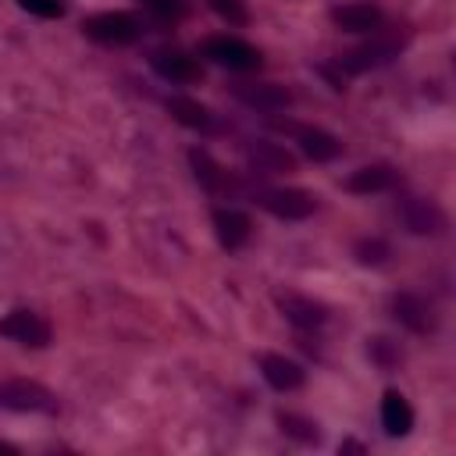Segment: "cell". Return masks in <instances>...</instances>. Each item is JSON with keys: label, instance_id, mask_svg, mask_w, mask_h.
<instances>
[{"label": "cell", "instance_id": "cell-20", "mask_svg": "<svg viewBox=\"0 0 456 456\" xmlns=\"http://www.w3.org/2000/svg\"><path fill=\"white\" fill-rule=\"evenodd\" d=\"M249 217L242 210H232V207H217L214 210V232H217V242L224 249H239L246 239H249Z\"/></svg>", "mask_w": 456, "mask_h": 456}, {"label": "cell", "instance_id": "cell-26", "mask_svg": "<svg viewBox=\"0 0 456 456\" xmlns=\"http://www.w3.org/2000/svg\"><path fill=\"white\" fill-rule=\"evenodd\" d=\"M150 11H157V14H164V18H182L185 14V0H142Z\"/></svg>", "mask_w": 456, "mask_h": 456}, {"label": "cell", "instance_id": "cell-27", "mask_svg": "<svg viewBox=\"0 0 456 456\" xmlns=\"http://www.w3.org/2000/svg\"><path fill=\"white\" fill-rule=\"evenodd\" d=\"M338 452H367V445H363V442H356V438H349V442H342V445H338Z\"/></svg>", "mask_w": 456, "mask_h": 456}, {"label": "cell", "instance_id": "cell-22", "mask_svg": "<svg viewBox=\"0 0 456 456\" xmlns=\"http://www.w3.org/2000/svg\"><path fill=\"white\" fill-rule=\"evenodd\" d=\"M367 356H370L374 367L395 370V367L403 363V346H399L392 335H374V338H367Z\"/></svg>", "mask_w": 456, "mask_h": 456}, {"label": "cell", "instance_id": "cell-12", "mask_svg": "<svg viewBox=\"0 0 456 456\" xmlns=\"http://www.w3.org/2000/svg\"><path fill=\"white\" fill-rule=\"evenodd\" d=\"M260 374H264V381H267L274 392H296V388H303V381H306V370H303L296 360L281 356V353H264V356H260Z\"/></svg>", "mask_w": 456, "mask_h": 456}, {"label": "cell", "instance_id": "cell-25", "mask_svg": "<svg viewBox=\"0 0 456 456\" xmlns=\"http://www.w3.org/2000/svg\"><path fill=\"white\" fill-rule=\"evenodd\" d=\"M21 11L36 14V18H61L64 14V4L61 0H18Z\"/></svg>", "mask_w": 456, "mask_h": 456}, {"label": "cell", "instance_id": "cell-8", "mask_svg": "<svg viewBox=\"0 0 456 456\" xmlns=\"http://www.w3.org/2000/svg\"><path fill=\"white\" fill-rule=\"evenodd\" d=\"M392 317L413 335H431L435 331V306L420 292H395L392 296Z\"/></svg>", "mask_w": 456, "mask_h": 456}, {"label": "cell", "instance_id": "cell-15", "mask_svg": "<svg viewBox=\"0 0 456 456\" xmlns=\"http://www.w3.org/2000/svg\"><path fill=\"white\" fill-rule=\"evenodd\" d=\"M235 96L246 107H256V110H281V107L292 103V93L281 82H239Z\"/></svg>", "mask_w": 456, "mask_h": 456}, {"label": "cell", "instance_id": "cell-7", "mask_svg": "<svg viewBox=\"0 0 456 456\" xmlns=\"http://www.w3.org/2000/svg\"><path fill=\"white\" fill-rule=\"evenodd\" d=\"M0 335L18 342V346L43 349L50 342V324L32 310H11L7 317H0Z\"/></svg>", "mask_w": 456, "mask_h": 456}, {"label": "cell", "instance_id": "cell-24", "mask_svg": "<svg viewBox=\"0 0 456 456\" xmlns=\"http://www.w3.org/2000/svg\"><path fill=\"white\" fill-rule=\"evenodd\" d=\"M207 7H210L221 21H228V25H246V21H249L246 0H207Z\"/></svg>", "mask_w": 456, "mask_h": 456}, {"label": "cell", "instance_id": "cell-11", "mask_svg": "<svg viewBox=\"0 0 456 456\" xmlns=\"http://www.w3.org/2000/svg\"><path fill=\"white\" fill-rule=\"evenodd\" d=\"M167 110H171V118H175L178 125H185V128H192V132H203V135L221 132L217 114H214L207 103L192 100V96H171V100H167Z\"/></svg>", "mask_w": 456, "mask_h": 456}, {"label": "cell", "instance_id": "cell-18", "mask_svg": "<svg viewBox=\"0 0 456 456\" xmlns=\"http://www.w3.org/2000/svg\"><path fill=\"white\" fill-rule=\"evenodd\" d=\"M399 182V171L392 164H367V167H356L349 178H346V189L349 192H385V189H395Z\"/></svg>", "mask_w": 456, "mask_h": 456}, {"label": "cell", "instance_id": "cell-9", "mask_svg": "<svg viewBox=\"0 0 456 456\" xmlns=\"http://www.w3.org/2000/svg\"><path fill=\"white\" fill-rule=\"evenodd\" d=\"M399 46H403L399 39H370V43H363V46L342 53V57H338V68H342L346 75H363V71L381 68V64H388L392 57H399Z\"/></svg>", "mask_w": 456, "mask_h": 456}, {"label": "cell", "instance_id": "cell-4", "mask_svg": "<svg viewBox=\"0 0 456 456\" xmlns=\"http://www.w3.org/2000/svg\"><path fill=\"white\" fill-rule=\"evenodd\" d=\"M395 214L406 224V232H413V235H442L449 228L445 210L435 200H424V196H410V192L399 196L395 200Z\"/></svg>", "mask_w": 456, "mask_h": 456}, {"label": "cell", "instance_id": "cell-3", "mask_svg": "<svg viewBox=\"0 0 456 456\" xmlns=\"http://www.w3.org/2000/svg\"><path fill=\"white\" fill-rule=\"evenodd\" d=\"M200 53L228 71H256L260 68V50L239 36H207L200 43Z\"/></svg>", "mask_w": 456, "mask_h": 456}, {"label": "cell", "instance_id": "cell-19", "mask_svg": "<svg viewBox=\"0 0 456 456\" xmlns=\"http://www.w3.org/2000/svg\"><path fill=\"white\" fill-rule=\"evenodd\" d=\"M381 428H385V435H392V438H403V435H410V428H413V410H410L406 395L395 392V388H388V392L381 395Z\"/></svg>", "mask_w": 456, "mask_h": 456}, {"label": "cell", "instance_id": "cell-28", "mask_svg": "<svg viewBox=\"0 0 456 456\" xmlns=\"http://www.w3.org/2000/svg\"><path fill=\"white\" fill-rule=\"evenodd\" d=\"M0 452H7V456H14V452H18V449H14V445H11V442H0Z\"/></svg>", "mask_w": 456, "mask_h": 456}, {"label": "cell", "instance_id": "cell-17", "mask_svg": "<svg viewBox=\"0 0 456 456\" xmlns=\"http://www.w3.org/2000/svg\"><path fill=\"white\" fill-rule=\"evenodd\" d=\"M150 64H153V71H157L160 78H167V82H196V78H200L196 57H189V53H182V50H157V53L150 57Z\"/></svg>", "mask_w": 456, "mask_h": 456}, {"label": "cell", "instance_id": "cell-1", "mask_svg": "<svg viewBox=\"0 0 456 456\" xmlns=\"http://www.w3.org/2000/svg\"><path fill=\"white\" fill-rule=\"evenodd\" d=\"M0 406L14 413H57V395L32 378H4Z\"/></svg>", "mask_w": 456, "mask_h": 456}, {"label": "cell", "instance_id": "cell-21", "mask_svg": "<svg viewBox=\"0 0 456 456\" xmlns=\"http://www.w3.org/2000/svg\"><path fill=\"white\" fill-rule=\"evenodd\" d=\"M278 428L285 438H292L299 445H321V424L303 413H278Z\"/></svg>", "mask_w": 456, "mask_h": 456}, {"label": "cell", "instance_id": "cell-10", "mask_svg": "<svg viewBox=\"0 0 456 456\" xmlns=\"http://www.w3.org/2000/svg\"><path fill=\"white\" fill-rule=\"evenodd\" d=\"M331 21H335L342 32H374V28H381L385 14H381V7L370 4V0H353V4L331 7Z\"/></svg>", "mask_w": 456, "mask_h": 456}, {"label": "cell", "instance_id": "cell-13", "mask_svg": "<svg viewBox=\"0 0 456 456\" xmlns=\"http://www.w3.org/2000/svg\"><path fill=\"white\" fill-rule=\"evenodd\" d=\"M278 310L296 328H321L328 321V306L321 299H310V296H299V292H281L278 296Z\"/></svg>", "mask_w": 456, "mask_h": 456}, {"label": "cell", "instance_id": "cell-16", "mask_svg": "<svg viewBox=\"0 0 456 456\" xmlns=\"http://www.w3.org/2000/svg\"><path fill=\"white\" fill-rule=\"evenodd\" d=\"M189 164H192V175H196V182L207 189V192H217V196H224V192H235L239 185H235V178L207 153V150H189Z\"/></svg>", "mask_w": 456, "mask_h": 456}, {"label": "cell", "instance_id": "cell-5", "mask_svg": "<svg viewBox=\"0 0 456 456\" xmlns=\"http://www.w3.org/2000/svg\"><path fill=\"white\" fill-rule=\"evenodd\" d=\"M256 203L281 221H303L317 210V196L306 189H260Z\"/></svg>", "mask_w": 456, "mask_h": 456}, {"label": "cell", "instance_id": "cell-23", "mask_svg": "<svg viewBox=\"0 0 456 456\" xmlns=\"http://www.w3.org/2000/svg\"><path fill=\"white\" fill-rule=\"evenodd\" d=\"M353 256H356V264H363V267H381V264H388L392 246H388L385 239H378V235H367V239H356Z\"/></svg>", "mask_w": 456, "mask_h": 456}, {"label": "cell", "instance_id": "cell-14", "mask_svg": "<svg viewBox=\"0 0 456 456\" xmlns=\"http://www.w3.org/2000/svg\"><path fill=\"white\" fill-rule=\"evenodd\" d=\"M246 160L253 171L260 175H285V171H296V157L278 146V142H267V139H256L246 146Z\"/></svg>", "mask_w": 456, "mask_h": 456}, {"label": "cell", "instance_id": "cell-6", "mask_svg": "<svg viewBox=\"0 0 456 456\" xmlns=\"http://www.w3.org/2000/svg\"><path fill=\"white\" fill-rule=\"evenodd\" d=\"M271 125H274L278 132L296 135L299 150H303L310 160H317V164L335 160V157L342 153V142H338L331 132H324V128H310V125H299V121H271Z\"/></svg>", "mask_w": 456, "mask_h": 456}, {"label": "cell", "instance_id": "cell-2", "mask_svg": "<svg viewBox=\"0 0 456 456\" xmlns=\"http://www.w3.org/2000/svg\"><path fill=\"white\" fill-rule=\"evenodd\" d=\"M82 32L103 46H128L139 39L142 28H139L135 14H128V11H100V14H89L82 21Z\"/></svg>", "mask_w": 456, "mask_h": 456}]
</instances>
